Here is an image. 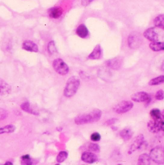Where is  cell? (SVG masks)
<instances>
[{"label": "cell", "mask_w": 164, "mask_h": 165, "mask_svg": "<svg viewBox=\"0 0 164 165\" xmlns=\"http://www.w3.org/2000/svg\"><path fill=\"white\" fill-rule=\"evenodd\" d=\"M102 111L96 109L89 113L78 115L75 118L74 122L78 125L93 124L99 122L102 117Z\"/></svg>", "instance_id": "6da1fadb"}, {"label": "cell", "mask_w": 164, "mask_h": 165, "mask_svg": "<svg viewBox=\"0 0 164 165\" xmlns=\"http://www.w3.org/2000/svg\"><path fill=\"white\" fill-rule=\"evenodd\" d=\"M80 85V80L76 76H72L67 80L64 90V95L66 98H71L76 94Z\"/></svg>", "instance_id": "7a4b0ae2"}, {"label": "cell", "mask_w": 164, "mask_h": 165, "mask_svg": "<svg viewBox=\"0 0 164 165\" xmlns=\"http://www.w3.org/2000/svg\"><path fill=\"white\" fill-rule=\"evenodd\" d=\"M149 155L151 160L155 164L158 165L164 164V150L161 146H157L151 149Z\"/></svg>", "instance_id": "3957f363"}, {"label": "cell", "mask_w": 164, "mask_h": 165, "mask_svg": "<svg viewBox=\"0 0 164 165\" xmlns=\"http://www.w3.org/2000/svg\"><path fill=\"white\" fill-rule=\"evenodd\" d=\"M134 106V103L132 102L123 100L113 107L112 110L117 114H124L130 111Z\"/></svg>", "instance_id": "277c9868"}, {"label": "cell", "mask_w": 164, "mask_h": 165, "mask_svg": "<svg viewBox=\"0 0 164 165\" xmlns=\"http://www.w3.org/2000/svg\"><path fill=\"white\" fill-rule=\"evenodd\" d=\"M53 66L55 72L61 76H65L69 73V67L62 59L58 58L54 60Z\"/></svg>", "instance_id": "5b68a950"}, {"label": "cell", "mask_w": 164, "mask_h": 165, "mask_svg": "<svg viewBox=\"0 0 164 165\" xmlns=\"http://www.w3.org/2000/svg\"><path fill=\"white\" fill-rule=\"evenodd\" d=\"M142 43V36L138 32H134L128 36V45L131 49H137L141 46Z\"/></svg>", "instance_id": "8992f818"}, {"label": "cell", "mask_w": 164, "mask_h": 165, "mask_svg": "<svg viewBox=\"0 0 164 165\" xmlns=\"http://www.w3.org/2000/svg\"><path fill=\"white\" fill-rule=\"evenodd\" d=\"M143 134H140L137 136L130 145L128 151V154L131 155L137 150L141 149L146 144Z\"/></svg>", "instance_id": "52a82bcc"}, {"label": "cell", "mask_w": 164, "mask_h": 165, "mask_svg": "<svg viewBox=\"0 0 164 165\" xmlns=\"http://www.w3.org/2000/svg\"><path fill=\"white\" fill-rule=\"evenodd\" d=\"M143 36L149 41L155 42L159 41V35L154 27L148 28L143 32Z\"/></svg>", "instance_id": "ba28073f"}, {"label": "cell", "mask_w": 164, "mask_h": 165, "mask_svg": "<svg viewBox=\"0 0 164 165\" xmlns=\"http://www.w3.org/2000/svg\"><path fill=\"white\" fill-rule=\"evenodd\" d=\"M162 119L158 120H151L148 122L147 124L148 129L150 132L153 134H157L161 131Z\"/></svg>", "instance_id": "9c48e42d"}, {"label": "cell", "mask_w": 164, "mask_h": 165, "mask_svg": "<svg viewBox=\"0 0 164 165\" xmlns=\"http://www.w3.org/2000/svg\"><path fill=\"white\" fill-rule=\"evenodd\" d=\"M151 96L146 91H138L131 96V100L135 102H146Z\"/></svg>", "instance_id": "30bf717a"}, {"label": "cell", "mask_w": 164, "mask_h": 165, "mask_svg": "<svg viewBox=\"0 0 164 165\" xmlns=\"http://www.w3.org/2000/svg\"><path fill=\"white\" fill-rule=\"evenodd\" d=\"M81 160L84 163L93 164L98 161V156L93 152L84 151L81 155Z\"/></svg>", "instance_id": "8fae6325"}, {"label": "cell", "mask_w": 164, "mask_h": 165, "mask_svg": "<svg viewBox=\"0 0 164 165\" xmlns=\"http://www.w3.org/2000/svg\"><path fill=\"white\" fill-rule=\"evenodd\" d=\"M123 60L121 58H115L106 62L107 66L112 70H118L122 67Z\"/></svg>", "instance_id": "7c38bea8"}, {"label": "cell", "mask_w": 164, "mask_h": 165, "mask_svg": "<svg viewBox=\"0 0 164 165\" xmlns=\"http://www.w3.org/2000/svg\"><path fill=\"white\" fill-rule=\"evenodd\" d=\"M49 16L52 19H58L60 17L63 13L62 8L59 6L53 7L50 8L48 11Z\"/></svg>", "instance_id": "4fadbf2b"}, {"label": "cell", "mask_w": 164, "mask_h": 165, "mask_svg": "<svg viewBox=\"0 0 164 165\" xmlns=\"http://www.w3.org/2000/svg\"><path fill=\"white\" fill-rule=\"evenodd\" d=\"M22 48L27 51L31 52H37L38 47L36 44L30 40H26L22 44Z\"/></svg>", "instance_id": "5bb4252c"}, {"label": "cell", "mask_w": 164, "mask_h": 165, "mask_svg": "<svg viewBox=\"0 0 164 165\" xmlns=\"http://www.w3.org/2000/svg\"><path fill=\"white\" fill-rule=\"evenodd\" d=\"M102 50L100 45H97L91 53L88 56V59L91 60L100 59L102 57Z\"/></svg>", "instance_id": "9a60e30c"}, {"label": "cell", "mask_w": 164, "mask_h": 165, "mask_svg": "<svg viewBox=\"0 0 164 165\" xmlns=\"http://www.w3.org/2000/svg\"><path fill=\"white\" fill-rule=\"evenodd\" d=\"M76 34L82 38H87L88 37L89 32L87 26L84 24H81L76 29Z\"/></svg>", "instance_id": "2e32d148"}, {"label": "cell", "mask_w": 164, "mask_h": 165, "mask_svg": "<svg viewBox=\"0 0 164 165\" xmlns=\"http://www.w3.org/2000/svg\"><path fill=\"white\" fill-rule=\"evenodd\" d=\"M12 88L3 79H0V95H5L10 94Z\"/></svg>", "instance_id": "e0dca14e"}, {"label": "cell", "mask_w": 164, "mask_h": 165, "mask_svg": "<svg viewBox=\"0 0 164 165\" xmlns=\"http://www.w3.org/2000/svg\"><path fill=\"white\" fill-rule=\"evenodd\" d=\"M134 135V132L129 128H124L119 132V136L124 141H129Z\"/></svg>", "instance_id": "ac0fdd59"}, {"label": "cell", "mask_w": 164, "mask_h": 165, "mask_svg": "<svg viewBox=\"0 0 164 165\" xmlns=\"http://www.w3.org/2000/svg\"><path fill=\"white\" fill-rule=\"evenodd\" d=\"M149 48L154 52H160L164 51V42L155 41L150 42Z\"/></svg>", "instance_id": "d6986e66"}, {"label": "cell", "mask_w": 164, "mask_h": 165, "mask_svg": "<svg viewBox=\"0 0 164 165\" xmlns=\"http://www.w3.org/2000/svg\"><path fill=\"white\" fill-rule=\"evenodd\" d=\"M153 24L155 27L164 31V14H160L154 18Z\"/></svg>", "instance_id": "ffe728a7"}, {"label": "cell", "mask_w": 164, "mask_h": 165, "mask_svg": "<svg viewBox=\"0 0 164 165\" xmlns=\"http://www.w3.org/2000/svg\"><path fill=\"white\" fill-rule=\"evenodd\" d=\"M151 159L149 154L143 153L140 155L137 160V165H149L151 164Z\"/></svg>", "instance_id": "44dd1931"}, {"label": "cell", "mask_w": 164, "mask_h": 165, "mask_svg": "<svg viewBox=\"0 0 164 165\" xmlns=\"http://www.w3.org/2000/svg\"><path fill=\"white\" fill-rule=\"evenodd\" d=\"M149 115L152 119L158 120L162 119V113L161 111L158 108H153L150 110Z\"/></svg>", "instance_id": "7402d4cb"}, {"label": "cell", "mask_w": 164, "mask_h": 165, "mask_svg": "<svg viewBox=\"0 0 164 165\" xmlns=\"http://www.w3.org/2000/svg\"><path fill=\"white\" fill-rule=\"evenodd\" d=\"M164 84V75H160L152 79L148 82L149 86H157Z\"/></svg>", "instance_id": "603a6c76"}, {"label": "cell", "mask_w": 164, "mask_h": 165, "mask_svg": "<svg viewBox=\"0 0 164 165\" xmlns=\"http://www.w3.org/2000/svg\"><path fill=\"white\" fill-rule=\"evenodd\" d=\"M21 108L23 111L30 114L34 115H38L40 114L38 112L34 111L31 108L30 104L29 102H25L22 103L21 105Z\"/></svg>", "instance_id": "cb8c5ba5"}, {"label": "cell", "mask_w": 164, "mask_h": 165, "mask_svg": "<svg viewBox=\"0 0 164 165\" xmlns=\"http://www.w3.org/2000/svg\"><path fill=\"white\" fill-rule=\"evenodd\" d=\"M15 127L14 125H6V126L0 128V135L12 133L15 131Z\"/></svg>", "instance_id": "d4e9b609"}, {"label": "cell", "mask_w": 164, "mask_h": 165, "mask_svg": "<svg viewBox=\"0 0 164 165\" xmlns=\"http://www.w3.org/2000/svg\"><path fill=\"white\" fill-rule=\"evenodd\" d=\"M68 154L67 152L61 151L60 152L56 157V161L58 163L64 162L68 158Z\"/></svg>", "instance_id": "484cf974"}, {"label": "cell", "mask_w": 164, "mask_h": 165, "mask_svg": "<svg viewBox=\"0 0 164 165\" xmlns=\"http://www.w3.org/2000/svg\"><path fill=\"white\" fill-rule=\"evenodd\" d=\"M88 149L89 151L95 153H99L100 152V147L97 144L91 143L88 145Z\"/></svg>", "instance_id": "4316f807"}, {"label": "cell", "mask_w": 164, "mask_h": 165, "mask_svg": "<svg viewBox=\"0 0 164 165\" xmlns=\"http://www.w3.org/2000/svg\"><path fill=\"white\" fill-rule=\"evenodd\" d=\"M48 51L50 54H53L57 52V48L54 41H50L48 45Z\"/></svg>", "instance_id": "83f0119b"}, {"label": "cell", "mask_w": 164, "mask_h": 165, "mask_svg": "<svg viewBox=\"0 0 164 165\" xmlns=\"http://www.w3.org/2000/svg\"><path fill=\"white\" fill-rule=\"evenodd\" d=\"M21 164L22 165H32V161L29 155H23L21 157Z\"/></svg>", "instance_id": "f1b7e54d"}, {"label": "cell", "mask_w": 164, "mask_h": 165, "mask_svg": "<svg viewBox=\"0 0 164 165\" xmlns=\"http://www.w3.org/2000/svg\"><path fill=\"white\" fill-rule=\"evenodd\" d=\"M101 139V136L99 132H93L90 136V139L92 142H99L100 141Z\"/></svg>", "instance_id": "f546056e"}, {"label": "cell", "mask_w": 164, "mask_h": 165, "mask_svg": "<svg viewBox=\"0 0 164 165\" xmlns=\"http://www.w3.org/2000/svg\"><path fill=\"white\" fill-rule=\"evenodd\" d=\"M154 98L158 101H162L164 99V91L163 90H159L156 92Z\"/></svg>", "instance_id": "4dcf8cb0"}, {"label": "cell", "mask_w": 164, "mask_h": 165, "mask_svg": "<svg viewBox=\"0 0 164 165\" xmlns=\"http://www.w3.org/2000/svg\"><path fill=\"white\" fill-rule=\"evenodd\" d=\"M118 121V119L116 118H112L109 119L107 120L106 122H104V125L105 126H112L114 124H116Z\"/></svg>", "instance_id": "1f68e13d"}, {"label": "cell", "mask_w": 164, "mask_h": 165, "mask_svg": "<svg viewBox=\"0 0 164 165\" xmlns=\"http://www.w3.org/2000/svg\"><path fill=\"white\" fill-rule=\"evenodd\" d=\"M94 0H82V5L83 6H87Z\"/></svg>", "instance_id": "d6a6232c"}, {"label": "cell", "mask_w": 164, "mask_h": 165, "mask_svg": "<svg viewBox=\"0 0 164 165\" xmlns=\"http://www.w3.org/2000/svg\"><path fill=\"white\" fill-rule=\"evenodd\" d=\"M151 101H152V97H151L146 102H144V106L146 107L148 106L149 104L151 103Z\"/></svg>", "instance_id": "836d02e7"}, {"label": "cell", "mask_w": 164, "mask_h": 165, "mask_svg": "<svg viewBox=\"0 0 164 165\" xmlns=\"http://www.w3.org/2000/svg\"><path fill=\"white\" fill-rule=\"evenodd\" d=\"M161 131L163 132L164 135V120L162 119V125H161Z\"/></svg>", "instance_id": "e575fe53"}, {"label": "cell", "mask_w": 164, "mask_h": 165, "mask_svg": "<svg viewBox=\"0 0 164 165\" xmlns=\"http://www.w3.org/2000/svg\"><path fill=\"white\" fill-rule=\"evenodd\" d=\"M160 68H161V71L164 72V60H163V62H162Z\"/></svg>", "instance_id": "d590c367"}, {"label": "cell", "mask_w": 164, "mask_h": 165, "mask_svg": "<svg viewBox=\"0 0 164 165\" xmlns=\"http://www.w3.org/2000/svg\"><path fill=\"white\" fill-rule=\"evenodd\" d=\"M12 163L10 162H7L5 164V165H12Z\"/></svg>", "instance_id": "8d00e7d4"}, {"label": "cell", "mask_w": 164, "mask_h": 165, "mask_svg": "<svg viewBox=\"0 0 164 165\" xmlns=\"http://www.w3.org/2000/svg\"><path fill=\"white\" fill-rule=\"evenodd\" d=\"M162 119L164 120V112H163L162 113Z\"/></svg>", "instance_id": "74e56055"}, {"label": "cell", "mask_w": 164, "mask_h": 165, "mask_svg": "<svg viewBox=\"0 0 164 165\" xmlns=\"http://www.w3.org/2000/svg\"><path fill=\"white\" fill-rule=\"evenodd\" d=\"M163 150H164V148H163Z\"/></svg>", "instance_id": "f35d334b"}]
</instances>
